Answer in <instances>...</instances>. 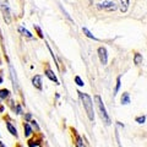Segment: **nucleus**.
I'll list each match as a JSON object with an SVG mask.
<instances>
[{
    "label": "nucleus",
    "instance_id": "1",
    "mask_svg": "<svg viewBox=\"0 0 147 147\" xmlns=\"http://www.w3.org/2000/svg\"><path fill=\"white\" fill-rule=\"evenodd\" d=\"M77 93H79L80 98H81L82 103H84V107L86 109V111H87V115L90 118V120L93 121V119H95V113H93V103H92L91 97L88 95H86V93H82V92H77Z\"/></svg>",
    "mask_w": 147,
    "mask_h": 147
},
{
    "label": "nucleus",
    "instance_id": "2",
    "mask_svg": "<svg viewBox=\"0 0 147 147\" xmlns=\"http://www.w3.org/2000/svg\"><path fill=\"white\" fill-rule=\"evenodd\" d=\"M96 102H97L98 109H99V111H101L102 119L104 120V123L107 124V125H109V124H110V119H109V116H108L107 110H105V108H104V104H103V102H102V99H101L99 96H96Z\"/></svg>",
    "mask_w": 147,
    "mask_h": 147
},
{
    "label": "nucleus",
    "instance_id": "3",
    "mask_svg": "<svg viewBox=\"0 0 147 147\" xmlns=\"http://www.w3.org/2000/svg\"><path fill=\"white\" fill-rule=\"evenodd\" d=\"M98 9H103V10L111 11V10H115L116 9V5L113 1H103V3L98 4Z\"/></svg>",
    "mask_w": 147,
    "mask_h": 147
},
{
    "label": "nucleus",
    "instance_id": "4",
    "mask_svg": "<svg viewBox=\"0 0 147 147\" xmlns=\"http://www.w3.org/2000/svg\"><path fill=\"white\" fill-rule=\"evenodd\" d=\"M1 10H3V14H4V19L5 21L10 23L11 21V17H10V9L8 6V3H1Z\"/></svg>",
    "mask_w": 147,
    "mask_h": 147
},
{
    "label": "nucleus",
    "instance_id": "5",
    "mask_svg": "<svg viewBox=\"0 0 147 147\" xmlns=\"http://www.w3.org/2000/svg\"><path fill=\"white\" fill-rule=\"evenodd\" d=\"M98 55H99V60H101V63L103 64H107V49L104 47H101L99 49H98Z\"/></svg>",
    "mask_w": 147,
    "mask_h": 147
},
{
    "label": "nucleus",
    "instance_id": "6",
    "mask_svg": "<svg viewBox=\"0 0 147 147\" xmlns=\"http://www.w3.org/2000/svg\"><path fill=\"white\" fill-rule=\"evenodd\" d=\"M32 84L34 87H37L38 90H42V77L39 75H36L32 79Z\"/></svg>",
    "mask_w": 147,
    "mask_h": 147
},
{
    "label": "nucleus",
    "instance_id": "7",
    "mask_svg": "<svg viewBox=\"0 0 147 147\" xmlns=\"http://www.w3.org/2000/svg\"><path fill=\"white\" fill-rule=\"evenodd\" d=\"M129 3H130V0H120V11L126 12L127 8H129Z\"/></svg>",
    "mask_w": 147,
    "mask_h": 147
},
{
    "label": "nucleus",
    "instance_id": "8",
    "mask_svg": "<svg viewBox=\"0 0 147 147\" xmlns=\"http://www.w3.org/2000/svg\"><path fill=\"white\" fill-rule=\"evenodd\" d=\"M45 76H47L48 79H50L52 81H54L55 84H58V79H56V76L54 75V72H53L52 70H47V71H45Z\"/></svg>",
    "mask_w": 147,
    "mask_h": 147
},
{
    "label": "nucleus",
    "instance_id": "9",
    "mask_svg": "<svg viewBox=\"0 0 147 147\" xmlns=\"http://www.w3.org/2000/svg\"><path fill=\"white\" fill-rule=\"evenodd\" d=\"M10 72H11V77H12V81H14V86L17 87V86H19V81H17V77H16L15 70H14V68H12L11 65H10Z\"/></svg>",
    "mask_w": 147,
    "mask_h": 147
},
{
    "label": "nucleus",
    "instance_id": "10",
    "mask_svg": "<svg viewBox=\"0 0 147 147\" xmlns=\"http://www.w3.org/2000/svg\"><path fill=\"white\" fill-rule=\"evenodd\" d=\"M6 126H8V130H9L10 132H11L12 135L17 136V130H16V127L14 126V125H12L11 123H8V124H6Z\"/></svg>",
    "mask_w": 147,
    "mask_h": 147
},
{
    "label": "nucleus",
    "instance_id": "11",
    "mask_svg": "<svg viewBox=\"0 0 147 147\" xmlns=\"http://www.w3.org/2000/svg\"><path fill=\"white\" fill-rule=\"evenodd\" d=\"M121 103L123 104H129L130 103V96H129L127 92H125V93L123 95V97H121Z\"/></svg>",
    "mask_w": 147,
    "mask_h": 147
},
{
    "label": "nucleus",
    "instance_id": "12",
    "mask_svg": "<svg viewBox=\"0 0 147 147\" xmlns=\"http://www.w3.org/2000/svg\"><path fill=\"white\" fill-rule=\"evenodd\" d=\"M19 32H20V33H22L23 36L28 37V38H32V34H31V33H30V32H28L25 27H19Z\"/></svg>",
    "mask_w": 147,
    "mask_h": 147
},
{
    "label": "nucleus",
    "instance_id": "13",
    "mask_svg": "<svg viewBox=\"0 0 147 147\" xmlns=\"http://www.w3.org/2000/svg\"><path fill=\"white\" fill-rule=\"evenodd\" d=\"M9 95H10L9 90H0V98H1V99H5V98H8Z\"/></svg>",
    "mask_w": 147,
    "mask_h": 147
},
{
    "label": "nucleus",
    "instance_id": "14",
    "mask_svg": "<svg viewBox=\"0 0 147 147\" xmlns=\"http://www.w3.org/2000/svg\"><path fill=\"white\" fill-rule=\"evenodd\" d=\"M23 127H25V131H26V132H25V135H26V136L28 137V136H30V135L32 134V129H31V126H30V124H28V123H26V124L23 125Z\"/></svg>",
    "mask_w": 147,
    "mask_h": 147
},
{
    "label": "nucleus",
    "instance_id": "15",
    "mask_svg": "<svg viewBox=\"0 0 147 147\" xmlns=\"http://www.w3.org/2000/svg\"><path fill=\"white\" fill-rule=\"evenodd\" d=\"M141 61H142V55H141V54H139V53H136L135 58H134V63H135L136 65H140V64H141Z\"/></svg>",
    "mask_w": 147,
    "mask_h": 147
},
{
    "label": "nucleus",
    "instance_id": "16",
    "mask_svg": "<svg viewBox=\"0 0 147 147\" xmlns=\"http://www.w3.org/2000/svg\"><path fill=\"white\" fill-rule=\"evenodd\" d=\"M82 31H84V33H85V34H86V36H87V37H88V38H92V39H95V40H97V38H96V37H95V36H93V34H92L91 32L88 31V30H87V28H86V27H84V28H82Z\"/></svg>",
    "mask_w": 147,
    "mask_h": 147
},
{
    "label": "nucleus",
    "instance_id": "17",
    "mask_svg": "<svg viewBox=\"0 0 147 147\" xmlns=\"http://www.w3.org/2000/svg\"><path fill=\"white\" fill-rule=\"evenodd\" d=\"M75 81H76V84L79 85V86H84V81L80 79L79 76H76V77H75Z\"/></svg>",
    "mask_w": 147,
    "mask_h": 147
},
{
    "label": "nucleus",
    "instance_id": "18",
    "mask_svg": "<svg viewBox=\"0 0 147 147\" xmlns=\"http://www.w3.org/2000/svg\"><path fill=\"white\" fill-rule=\"evenodd\" d=\"M77 147H85L84 142H82V140H81V137H77Z\"/></svg>",
    "mask_w": 147,
    "mask_h": 147
},
{
    "label": "nucleus",
    "instance_id": "19",
    "mask_svg": "<svg viewBox=\"0 0 147 147\" xmlns=\"http://www.w3.org/2000/svg\"><path fill=\"white\" fill-rule=\"evenodd\" d=\"M119 87H120V77L116 79V87H115V93L119 91Z\"/></svg>",
    "mask_w": 147,
    "mask_h": 147
},
{
    "label": "nucleus",
    "instance_id": "20",
    "mask_svg": "<svg viewBox=\"0 0 147 147\" xmlns=\"http://www.w3.org/2000/svg\"><path fill=\"white\" fill-rule=\"evenodd\" d=\"M145 120H146V118H145V116H140V118H137V119H136V121H137V123H140V124H142V123H145Z\"/></svg>",
    "mask_w": 147,
    "mask_h": 147
},
{
    "label": "nucleus",
    "instance_id": "21",
    "mask_svg": "<svg viewBox=\"0 0 147 147\" xmlns=\"http://www.w3.org/2000/svg\"><path fill=\"white\" fill-rule=\"evenodd\" d=\"M16 111H17V114H21V107L20 105H17V107H16Z\"/></svg>",
    "mask_w": 147,
    "mask_h": 147
},
{
    "label": "nucleus",
    "instance_id": "22",
    "mask_svg": "<svg viewBox=\"0 0 147 147\" xmlns=\"http://www.w3.org/2000/svg\"><path fill=\"white\" fill-rule=\"evenodd\" d=\"M32 125H33V126L36 127V129H38V125H37V124H36V121H34V120L32 121Z\"/></svg>",
    "mask_w": 147,
    "mask_h": 147
},
{
    "label": "nucleus",
    "instance_id": "23",
    "mask_svg": "<svg viewBox=\"0 0 147 147\" xmlns=\"http://www.w3.org/2000/svg\"><path fill=\"white\" fill-rule=\"evenodd\" d=\"M26 119H27V120L31 119V114H26Z\"/></svg>",
    "mask_w": 147,
    "mask_h": 147
},
{
    "label": "nucleus",
    "instance_id": "24",
    "mask_svg": "<svg viewBox=\"0 0 147 147\" xmlns=\"http://www.w3.org/2000/svg\"><path fill=\"white\" fill-rule=\"evenodd\" d=\"M0 84H3V76H1V74H0Z\"/></svg>",
    "mask_w": 147,
    "mask_h": 147
},
{
    "label": "nucleus",
    "instance_id": "25",
    "mask_svg": "<svg viewBox=\"0 0 147 147\" xmlns=\"http://www.w3.org/2000/svg\"><path fill=\"white\" fill-rule=\"evenodd\" d=\"M0 147H5V145L3 142H1V141H0Z\"/></svg>",
    "mask_w": 147,
    "mask_h": 147
},
{
    "label": "nucleus",
    "instance_id": "26",
    "mask_svg": "<svg viewBox=\"0 0 147 147\" xmlns=\"http://www.w3.org/2000/svg\"><path fill=\"white\" fill-rule=\"evenodd\" d=\"M91 1H92V0H91Z\"/></svg>",
    "mask_w": 147,
    "mask_h": 147
}]
</instances>
